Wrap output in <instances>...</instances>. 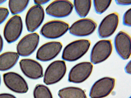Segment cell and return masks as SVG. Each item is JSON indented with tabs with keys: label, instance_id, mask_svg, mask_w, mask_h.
I'll list each match as a JSON object with an SVG mask.
<instances>
[{
	"label": "cell",
	"instance_id": "1",
	"mask_svg": "<svg viewBox=\"0 0 131 98\" xmlns=\"http://www.w3.org/2000/svg\"><path fill=\"white\" fill-rule=\"evenodd\" d=\"M91 43L87 39H80L71 42L64 49L62 58L69 62H73L79 59L88 51Z\"/></svg>",
	"mask_w": 131,
	"mask_h": 98
},
{
	"label": "cell",
	"instance_id": "2",
	"mask_svg": "<svg viewBox=\"0 0 131 98\" xmlns=\"http://www.w3.org/2000/svg\"><path fill=\"white\" fill-rule=\"evenodd\" d=\"M65 62L57 60L51 63L45 72L43 82L47 85L55 84L60 81L64 76L66 71Z\"/></svg>",
	"mask_w": 131,
	"mask_h": 98
},
{
	"label": "cell",
	"instance_id": "3",
	"mask_svg": "<svg viewBox=\"0 0 131 98\" xmlns=\"http://www.w3.org/2000/svg\"><path fill=\"white\" fill-rule=\"evenodd\" d=\"M69 28V24L64 21L53 20L45 24L41 28L40 32L45 37L55 39L63 35L67 32Z\"/></svg>",
	"mask_w": 131,
	"mask_h": 98
},
{
	"label": "cell",
	"instance_id": "4",
	"mask_svg": "<svg viewBox=\"0 0 131 98\" xmlns=\"http://www.w3.org/2000/svg\"><path fill=\"white\" fill-rule=\"evenodd\" d=\"M112 46L110 40H102L97 42L93 47L90 54V60L94 64L101 63L110 56Z\"/></svg>",
	"mask_w": 131,
	"mask_h": 98
},
{
	"label": "cell",
	"instance_id": "5",
	"mask_svg": "<svg viewBox=\"0 0 131 98\" xmlns=\"http://www.w3.org/2000/svg\"><path fill=\"white\" fill-rule=\"evenodd\" d=\"M23 28L22 21L20 16L16 15L10 18L4 30V36L6 41L11 43L17 40L21 34Z\"/></svg>",
	"mask_w": 131,
	"mask_h": 98
},
{
	"label": "cell",
	"instance_id": "6",
	"mask_svg": "<svg viewBox=\"0 0 131 98\" xmlns=\"http://www.w3.org/2000/svg\"><path fill=\"white\" fill-rule=\"evenodd\" d=\"M114 79L106 77L96 81L92 87L89 93L91 98H102L111 93L115 84Z\"/></svg>",
	"mask_w": 131,
	"mask_h": 98
},
{
	"label": "cell",
	"instance_id": "7",
	"mask_svg": "<svg viewBox=\"0 0 131 98\" xmlns=\"http://www.w3.org/2000/svg\"><path fill=\"white\" fill-rule=\"evenodd\" d=\"M93 66L89 62H83L75 65L70 70L68 80L70 82L79 83L86 80L90 76Z\"/></svg>",
	"mask_w": 131,
	"mask_h": 98
},
{
	"label": "cell",
	"instance_id": "8",
	"mask_svg": "<svg viewBox=\"0 0 131 98\" xmlns=\"http://www.w3.org/2000/svg\"><path fill=\"white\" fill-rule=\"evenodd\" d=\"M6 86L12 91L18 93H26L28 90V85L25 79L20 75L14 72H9L3 75Z\"/></svg>",
	"mask_w": 131,
	"mask_h": 98
},
{
	"label": "cell",
	"instance_id": "9",
	"mask_svg": "<svg viewBox=\"0 0 131 98\" xmlns=\"http://www.w3.org/2000/svg\"><path fill=\"white\" fill-rule=\"evenodd\" d=\"M39 41V36L37 33H32L26 35L17 44L16 50L17 53L23 57L29 56L37 48Z\"/></svg>",
	"mask_w": 131,
	"mask_h": 98
},
{
	"label": "cell",
	"instance_id": "10",
	"mask_svg": "<svg viewBox=\"0 0 131 98\" xmlns=\"http://www.w3.org/2000/svg\"><path fill=\"white\" fill-rule=\"evenodd\" d=\"M43 8L40 5H35L31 7L26 14L25 23L28 31L33 32L41 25L44 18Z\"/></svg>",
	"mask_w": 131,
	"mask_h": 98
},
{
	"label": "cell",
	"instance_id": "11",
	"mask_svg": "<svg viewBox=\"0 0 131 98\" xmlns=\"http://www.w3.org/2000/svg\"><path fill=\"white\" fill-rule=\"evenodd\" d=\"M73 5L68 0H56L51 3L46 9V13L53 17L61 18L66 17L72 12Z\"/></svg>",
	"mask_w": 131,
	"mask_h": 98
},
{
	"label": "cell",
	"instance_id": "12",
	"mask_svg": "<svg viewBox=\"0 0 131 98\" xmlns=\"http://www.w3.org/2000/svg\"><path fill=\"white\" fill-rule=\"evenodd\" d=\"M60 42L52 41L48 42L42 45L38 50L36 58L42 62L51 60L59 54L62 48Z\"/></svg>",
	"mask_w": 131,
	"mask_h": 98
},
{
	"label": "cell",
	"instance_id": "13",
	"mask_svg": "<svg viewBox=\"0 0 131 98\" xmlns=\"http://www.w3.org/2000/svg\"><path fill=\"white\" fill-rule=\"evenodd\" d=\"M97 27L96 23L89 18H83L73 23L69 28L70 33L74 36H84L92 34Z\"/></svg>",
	"mask_w": 131,
	"mask_h": 98
},
{
	"label": "cell",
	"instance_id": "14",
	"mask_svg": "<svg viewBox=\"0 0 131 98\" xmlns=\"http://www.w3.org/2000/svg\"><path fill=\"white\" fill-rule=\"evenodd\" d=\"M119 22L118 14L117 13L110 14L101 22L98 29L100 38H106L111 35L116 30Z\"/></svg>",
	"mask_w": 131,
	"mask_h": 98
},
{
	"label": "cell",
	"instance_id": "15",
	"mask_svg": "<svg viewBox=\"0 0 131 98\" xmlns=\"http://www.w3.org/2000/svg\"><path fill=\"white\" fill-rule=\"evenodd\" d=\"M19 64L22 72L28 78L36 80L43 76L42 67L36 61L31 59H24L20 61Z\"/></svg>",
	"mask_w": 131,
	"mask_h": 98
},
{
	"label": "cell",
	"instance_id": "16",
	"mask_svg": "<svg viewBox=\"0 0 131 98\" xmlns=\"http://www.w3.org/2000/svg\"><path fill=\"white\" fill-rule=\"evenodd\" d=\"M114 44L116 51L123 59H128L131 54V38L125 32L121 31L115 38Z\"/></svg>",
	"mask_w": 131,
	"mask_h": 98
},
{
	"label": "cell",
	"instance_id": "17",
	"mask_svg": "<svg viewBox=\"0 0 131 98\" xmlns=\"http://www.w3.org/2000/svg\"><path fill=\"white\" fill-rule=\"evenodd\" d=\"M19 57L15 52H8L0 55V71H4L13 67L17 62Z\"/></svg>",
	"mask_w": 131,
	"mask_h": 98
},
{
	"label": "cell",
	"instance_id": "18",
	"mask_svg": "<svg viewBox=\"0 0 131 98\" xmlns=\"http://www.w3.org/2000/svg\"><path fill=\"white\" fill-rule=\"evenodd\" d=\"M58 95L60 98H87L83 90L73 87H68L59 90Z\"/></svg>",
	"mask_w": 131,
	"mask_h": 98
},
{
	"label": "cell",
	"instance_id": "19",
	"mask_svg": "<svg viewBox=\"0 0 131 98\" xmlns=\"http://www.w3.org/2000/svg\"><path fill=\"white\" fill-rule=\"evenodd\" d=\"M91 0H74V4L75 10L81 17H86L89 12L91 5Z\"/></svg>",
	"mask_w": 131,
	"mask_h": 98
},
{
	"label": "cell",
	"instance_id": "20",
	"mask_svg": "<svg viewBox=\"0 0 131 98\" xmlns=\"http://www.w3.org/2000/svg\"><path fill=\"white\" fill-rule=\"evenodd\" d=\"M29 0H9L8 7L11 13L15 15L23 11L27 7Z\"/></svg>",
	"mask_w": 131,
	"mask_h": 98
},
{
	"label": "cell",
	"instance_id": "21",
	"mask_svg": "<svg viewBox=\"0 0 131 98\" xmlns=\"http://www.w3.org/2000/svg\"><path fill=\"white\" fill-rule=\"evenodd\" d=\"M34 98H53L52 94L48 88L42 84H38L33 91Z\"/></svg>",
	"mask_w": 131,
	"mask_h": 98
},
{
	"label": "cell",
	"instance_id": "22",
	"mask_svg": "<svg viewBox=\"0 0 131 98\" xmlns=\"http://www.w3.org/2000/svg\"><path fill=\"white\" fill-rule=\"evenodd\" d=\"M111 0H94V8L96 12L101 14L105 11L111 4Z\"/></svg>",
	"mask_w": 131,
	"mask_h": 98
},
{
	"label": "cell",
	"instance_id": "23",
	"mask_svg": "<svg viewBox=\"0 0 131 98\" xmlns=\"http://www.w3.org/2000/svg\"><path fill=\"white\" fill-rule=\"evenodd\" d=\"M131 10L130 8L125 13L123 17V23L126 26H131Z\"/></svg>",
	"mask_w": 131,
	"mask_h": 98
},
{
	"label": "cell",
	"instance_id": "24",
	"mask_svg": "<svg viewBox=\"0 0 131 98\" xmlns=\"http://www.w3.org/2000/svg\"><path fill=\"white\" fill-rule=\"evenodd\" d=\"M9 14V11L7 8L0 7V24L5 20Z\"/></svg>",
	"mask_w": 131,
	"mask_h": 98
},
{
	"label": "cell",
	"instance_id": "25",
	"mask_svg": "<svg viewBox=\"0 0 131 98\" xmlns=\"http://www.w3.org/2000/svg\"><path fill=\"white\" fill-rule=\"evenodd\" d=\"M116 2L117 4L121 5H130L131 0H116Z\"/></svg>",
	"mask_w": 131,
	"mask_h": 98
},
{
	"label": "cell",
	"instance_id": "26",
	"mask_svg": "<svg viewBox=\"0 0 131 98\" xmlns=\"http://www.w3.org/2000/svg\"><path fill=\"white\" fill-rule=\"evenodd\" d=\"M0 98H16L14 95L9 93H4L0 94Z\"/></svg>",
	"mask_w": 131,
	"mask_h": 98
},
{
	"label": "cell",
	"instance_id": "27",
	"mask_svg": "<svg viewBox=\"0 0 131 98\" xmlns=\"http://www.w3.org/2000/svg\"><path fill=\"white\" fill-rule=\"evenodd\" d=\"M131 61H130L127 64L125 67V70L126 72L129 74H131Z\"/></svg>",
	"mask_w": 131,
	"mask_h": 98
},
{
	"label": "cell",
	"instance_id": "28",
	"mask_svg": "<svg viewBox=\"0 0 131 98\" xmlns=\"http://www.w3.org/2000/svg\"><path fill=\"white\" fill-rule=\"evenodd\" d=\"M50 1L47 0H34V3L36 5H40L48 2Z\"/></svg>",
	"mask_w": 131,
	"mask_h": 98
},
{
	"label": "cell",
	"instance_id": "29",
	"mask_svg": "<svg viewBox=\"0 0 131 98\" xmlns=\"http://www.w3.org/2000/svg\"><path fill=\"white\" fill-rule=\"evenodd\" d=\"M3 45V40L0 34V53L2 51Z\"/></svg>",
	"mask_w": 131,
	"mask_h": 98
},
{
	"label": "cell",
	"instance_id": "30",
	"mask_svg": "<svg viewBox=\"0 0 131 98\" xmlns=\"http://www.w3.org/2000/svg\"><path fill=\"white\" fill-rule=\"evenodd\" d=\"M6 1V0H0V4H2Z\"/></svg>",
	"mask_w": 131,
	"mask_h": 98
},
{
	"label": "cell",
	"instance_id": "31",
	"mask_svg": "<svg viewBox=\"0 0 131 98\" xmlns=\"http://www.w3.org/2000/svg\"><path fill=\"white\" fill-rule=\"evenodd\" d=\"M1 77H0V85L1 84Z\"/></svg>",
	"mask_w": 131,
	"mask_h": 98
},
{
	"label": "cell",
	"instance_id": "32",
	"mask_svg": "<svg viewBox=\"0 0 131 98\" xmlns=\"http://www.w3.org/2000/svg\"><path fill=\"white\" fill-rule=\"evenodd\" d=\"M129 98H131V97H130Z\"/></svg>",
	"mask_w": 131,
	"mask_h": 98
}]
</instances>
